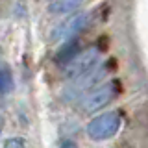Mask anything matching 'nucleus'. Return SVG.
<instances>
[{
  "instance_id": "obj_3",
  "label": "nucleus",
  "mask_w": 148,
  "mask_h": 148,
  "mask_svg": "<svg viewBox=\"0 0 148 148\" xmlns=\"http://www.w3.org/2000/svg\"><path fill=\"white\" fill-rule=\"evenodd\" d=\"M100 59V52L98 48H89L85 52H80L72 61H69L65 65V78H72V80H78V78L85 76L87 72L95 71L96 63Z\"/></svg>"
},
{
  "instance_id": "obj_9",
  "label": "nucleus",
  "mask_w": 148,
  "mask_h": 148,
  "mask_svg": "<svg viewBox=\"0 0 148 148\" xmlns=\"http://www.w3.org/2000/svg\"><path fill=\"white\" fill-rule=\"evenodd\" d=\"M4 148H26V143L22 137H11L4 143Z\"/></svg>"
},
{
  "instance_id": "obj_2",
  "label": "nucleus",
  "mask_w": 148,
  "mask_h": 148,
  "mask_svg": "<svg viewBox=\"0 0 148 148\" xmlns=\"http://www.w3.org/2000/svg\"><path fill=\"white\" fill-rule=\"evenodd\" d=\"M119 91V82L113 80V82H108L104 85H98L95 91H91L85 98L82 100V111L83 113H95V111L102 109L106 104H109L111 100L115 98Z\"/></svg>"
},
{
  "instance_id": "obj_8",
  "label": "nucleus",
  "mask_w": 148,
  "mask_h": 148,
  "mask_svg": "<svg viewBox=\"0 0 148 148\" xmlns=\"http://www.w3.org/2000/svg\"><path fill=\"white\" fill-rule=\"evenodd\" d=\"M13 89V76L11 71L6 67H0V95H8Z\"/></svg>"
},
{
  "instance_id": "obj_7",
  "label": "nucleus",
  "mask_w": 148,
  "mask_h": 148,
  "mask_svg": "<svg viewBox=\"0 0 148 148\" xmlns=\"http://www.w3.org/2000/svg\"><path fill=\"white\" fill-rule=\"evenodd\" d=\"M82 6V2H74V0H58V2L48 4V11L54 15H67L71 11H76Z\"/></svg>"
},
{
  "instance_id": "obj_6",
  "label": "nucleus",
  "mask_w": 148,
  "mask_h": 148,
  "mask_svg": "<svg viewBox=\"0 0 148 148\" xmlns=\"http://www.w3.org/2000/svg\"><path fill=\"white\" fill-rule=\"evenodd\" d=\"M78 48H80V46H78V41H69V43L61 45V50L56 54V61L67 65L69 61H72V59L80 54V52H78Z\"/></svg>"
},
{
  "instance_id": "obj_5",
  "label": "nucleus",
  "mask_w": 148,
  "mask_h": 148,
  "mask_svg": "<svg viewBox=\"0 0 148 148\" xmlns=\"http://www.w3.org/2000/svg\"><path fill=\"white\" fill-rule=\"evenodd\" d=\"M104 72H106L104 69H95V71L87 72L85 76H82V78H78V80H74V85H71V87L67 89V92H65V98L72 100V98H76L78 95H82L83 91L91 89L92 85H96V83H98V80H102Z\"/></svg>"
},
{
  "instance_id": "obj_11",
  "label": "nucleus",
  "mask_w": 148,
  "mask_h": 148,
  "mask_svg": "<svg viewBox=\"0 0 148 148\" xmlns=\"http://www.w3.org/2000/svg\"><path fill=\"white\" fill-rule=\"evenodd\" d=\"M0 132H2V119H0Z\"/></svg>"
},
{
  "instance_id": "obj_4",
  "label": "nucleus",
  "mask_w": 148,
  "mask_h": 148,
  "mask_svg": "<svg viewBox=\"0 0 148 148\" xmlns=\"http://www.w3.org/2000/svg\"><path fill=\"white\" fill-rule=\"evenodd\" d=\"M87 22H89V15L87 13H76V15L69 17L65 22H61L56 28L52 34V39L54 41H72V37L76 34H80L87 26Z\"/></svg>"
},
{
  "instance_id": "obj_1",
  "label": "nucleus",
  "mask_w": 148,
  "mask_h": 148,
  "mask_svg": "<svg viewBox=\"0 0 148 148\" xmlns=\"http://www.w3.org/2000/svg\"><path fill=\"white\" fill-rule=\"evenodd\" d=\"M120 113L117 111H108V113L100 115V117L92 119L87 126V135L92 141H106V139L113 137L120 128Z\"/></svg>"
},
{
  "instance_id": "obj_10",
  "label": "nucleus",
  "mask_w": 148,
  "mask_h": 148,
  "mask_svg": "<svg viewBox=\"0 0 148 148\" xmlns=\"http://www.w3.org/2000/svg\"><path fill=\"white\" fill-rule=\"evenodd\" d=\"M59 148H78V145H76L74 141H63Z\"/></svg>"
}]
</instances>
